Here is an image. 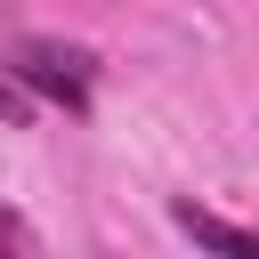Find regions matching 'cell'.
<instances>
[{
  "label": "cell",
  "instance_id": "7a4b0ae2",
  "mask_svg": "<svg viewBox=\"0 0 259 259\" xmlns=\"http://www.w3.org/2000/svg\"><path fill=\"white\" fill-rule=\"evenodd\" d=\"M178 227L210 251V259H259V235L251 227H235V219H219V210H194V202H178Z\"/></svg>",
  "mask_w": 259,
  "mask_h": 259
},
{
  "label": "cell",
  "instance_id": "3957f363",
  "mask_svg": "<svg viewBox=\"0 0 259 259\" xmlns=\"http://www.w3.org/2000/svg\"><path fill=\"white\" fill-rule=\"evenodd\" d=\"M0 259H40V243H32V227H24V210H8V202H0Z\"/></svg>",
  "mask_w": 259,
  "mask_h": 259
},
{
  "label": "cell",
  "instance_id": "277c9868",
  "mask_svg": "<svg viewBox=\"0 0 259 259\" xmlns=\"http://www.w3.org/2000/svg\"><path fill=\"white\" fill-rule=\"evenodd\" d=\"M0 113H8V121H24V97H16V89H0Z\"/></svg>",
  "mask_w": 259,
  "mask_h": 259
},
{
  "label": "cell",
  "instance_id": "6da1fadb",
  "mask_svg": "<svg viewBox=\"0 0 259 259\" xmlns=\"http://www.w3.org/2000/svg\"><path fill=\"white\" fill-rule=\"evenodd\" d=\"M8 73H16L32 97H49V105L89 113V89H97V57H89V49H73V40H16Z\"/></svg>",
  "mask_w": 259,
  "mask_h": 259
}]
</instances>
